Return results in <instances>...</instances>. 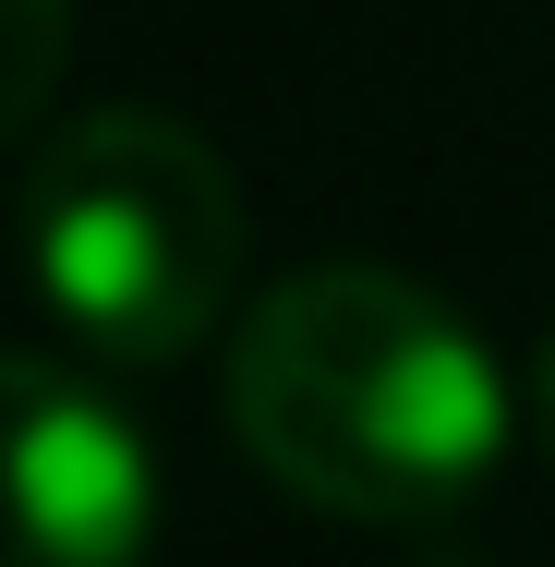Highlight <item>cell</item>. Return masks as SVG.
<instances>
[{
	"mask_svg": "<svg viewBox=\"0 0 555 567\" xmlns=\"http://www.w3.org/2000/svg\"><path fill=\"white\" fill-rule=\"evenodd\" d=\"M495 350L399 266L278 278L229 327V435L327 519H446L507 458Z\"/></svg>",
	"mask_w": 555,
	"mask_h": 567,
	"instance_id": "1",
	"label": "cell"
},
{
	"mask_svg": "<svg viewBox=\"0 0 555 567\" xmlns=\"http://www.w3.org/2000/svg\"><path fill=\"white\" fill-rule=\"evenodd\" d=\"M12 254L24 290L97 350V362H194L241 327V182L229 157L169 110H85L49 121L12 182Z\"/></svg>",
	"mask_w": 555,
	"mask_h": 567,
	"instance_id": "2",
	"label": "cell"
},
{
	"mask_svg": "<svg viewBox=\"0 0 555 567\" xmlns=\"http://www.w3.org/2000/svg\"><path fill=\"white\" fill-rule=\"evenodd\" d=\"M157 458L110 399L37 350H0V567H145Z\"/></svg>",
	"mask_w": 555,
	"mask_h": 567,
	"instance_id": "3",
	"label": "cell"
},
{
	"mask_svg": "<svg viewBox=\"0 0 555 567\" xmlns=\"http://www.w3.org/2000/svg\"><path fill=\"white\" fill-rule=\"evenodd\" d=\"M61 61H73V0H0V157L49 133Z\"/></svg>",
	"mask_w": 555,
	"mask_h": 567,
	"instance_id": "4",
	"label": "cell"
},
{
	"mask_svg": "<svg viewBox=\"0 0 555 567\" xmlns=\"http://www.w3.org/2000/svg\"><path fill=\"white\" fill-rule=\"evenodd\" d=\"M520 423H532V447L555 458V339L532 350V399H520Z\"/></svg>",
	"mask_w": 555,
	"mask_h": 567,
	"instance_id": "5",
	"label": "cell"
}]
</instances>
